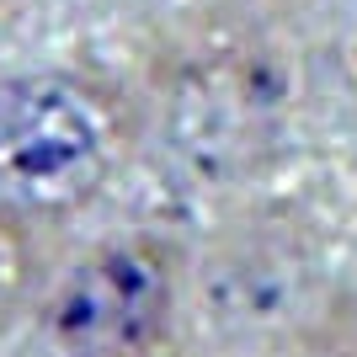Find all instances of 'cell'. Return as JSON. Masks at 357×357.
Instances as JSON below:
<instances>
[{
    "label": "cell",
    "instance_id": "1",
    "mask_svg": "<svg viewBox=\"0 0 357 357\" xmlns=\"http://www.w3.org/2000/svg\"><path fill=\"white\" fill-rule=\"evenodd\" d=\"M134 112L80 70H22L0 80V219L64 224L118 181Z\"/></svg>",
    "mask_w": 357,
    "mask_h": 357
},
{
    "label": "cell",
    "instance_id": "2",
    "mask_svg": "<svg viewBox=\"0 0 357 357\" xmlns=\"http://www.w3.org/2000/svg\"><path fill=\"white\" fill-rule=\"evenodd\" d=\"M187 261L171 235L118 229L70 256L32 298L43 357H160L176 326Z\"/></svg>",
    "mask_w": 357,
    "mask_h": 357
},
{
    "label": "cell",
    "instance_id": "3",
    "mask_svg": "<svg viewBox=\"0 0 357 357\" xmlns=\"http://www.w3.org/2000/svg\"><path fill=\"white\" fill-rule=\"evenodd\" d=\"M38 294V251H32V229L0 219V331L16 326V314Z\"/></svg>",
    "mask_w": 357,
    "mask_h": 357
}]
</instances>
